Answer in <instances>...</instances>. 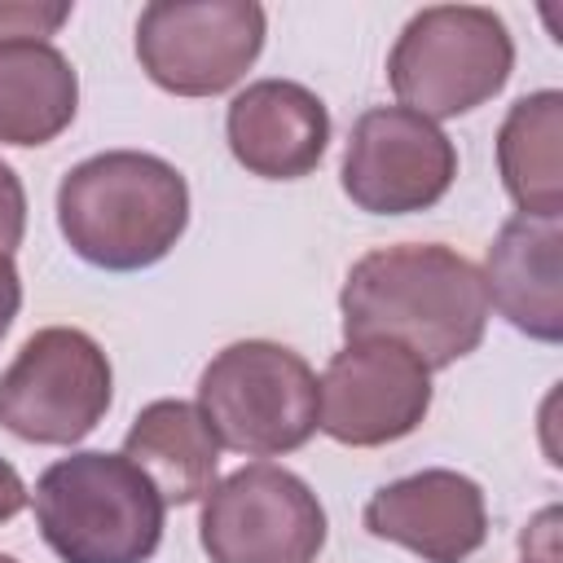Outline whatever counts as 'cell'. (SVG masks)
I'll return each instance as SVG.
<instances>
[{"instance_id":"1","label":"cell","mask_w":563,"mask_h":563,"mask_svg":"<svg viewBox=\"0 0 563 563\" xmlns=\"http://www.w3.org/2000/svg\"><path fill=\"white\" fill-rule=\"evenodd\" d=\"M343 339H387L409 347L427 369H444L479 347L488 290L479 268L440 242L369 251L352 264L343 295Z\"/></svg>"},{"instance_id":"2","label":"cell","mask_w":563,"mask_h":563,"mask_svg":"<svg viewBox=\"0 0 563 563\" xmlns=\"http://www.w3.org/2000/svg\"><path fill=\"white\" fill-rule=\"evenodd\" d=\"M57 224L79 260L110 273H136L180 242L189 224V185L158 154H92L62 176Z\"/></svg>"},{"instance_id":"3","label":"cell","mask_w":563,"mask_h":563,"mask_svg":"<svg viewBox=\"0 0 563 563\" xmlns=\"http://www.w3.org/2000/svg\"><path fill=\"white\" fill-rule=\"evenodd\" d=\"M163 510L123 453H70L35 484V519L62 563H145L163 541Z\"/></svg>"},{"instance_id":"4","label":"cell","mask_w":563,"mask_h":563,"mask_svg":"<svg viewBox=\"0 0 563 563\" xmlns=\"http://www.w3.org/2000/svg\"><path fill=\"white\" fill-rule=\"evenodd\" d=\"M198 413L220 449L277 457L317 431L312 365L268 339H242L211 356L198 378Z\"/></svg>"},{"instance_id":"5","label":"cell","mask_w":563,"mask_h":563,"mask_svg":"<svg viewBox=\"0 0 563 563\" xmlns=\"http://www.w3.org/2000/svg\"><path fill=\"white\" fill-rule=\"evenodd\" d=\"M515 66L506 22L479 4H431L400 31L387 79L405 110L422 119H457L501 92Z\"/></svg>"},{"instance_id":"6","label":"cell","mask_w":563,"mask_h":563,"mask_svg":"<svg viewBox=\"0 0 563 563\" xmlns=\"http://www.w3.org/2000/svg\"><path fill=\"white\" fill-rule=\"evenodd\" d=\"M110 361L84 330H35L0 374V427L31 444H75L110 409Z\"/></svg>"},{"instance_id":"7","label":"cell","mask_w":563,"mask_h":563,"mask_svg":"<svg viewBox=\"0 0 563 563\" xmlns=\"http://www.w3.org/2000/svg\"><path fill=\"white\" fill-rule=\"evenodd\" d=\"M198 537L211 563H317L325 510L295 471L251 462L211 484Z\"/></svg>"},{"instance_id":"8","label":"cell","mask_w":563,"mask_h":563,"mask_svg":"<svg viewBox=\"0 0 563 563\" xmlns=\"http://www.w3.org/2000/svg\"><path fill=\"white\" fill-rule=\"evenodd\" d=\"M260 48L264 9L255 0H154L136 18L141 70L176 97L233 88Z\"/></svg>"},{"instance_id":"9","label":"cell","mask_w":563,"mask_h":563,"mask_svg":"<svg viewBox=\"0 0 563 563\" xmlns=\"http://www.w3.org/2000/svg\"><path fill=\"white\" fill-rule=\"evenodd\" d=\"M431 409V369L400 343L356 339L317 383V427L347 449L405 440Z\"/></svg>"},{"instance_id":"10","label":"cell","mask_w":563,"mask_h":563,"mask_svg":"<svg viewBox=\"0 0 563 563\" xmlns=\"http://www.w3.org/2000/svg\"><path fill=\"white\" fill-rule=\"evenodd\" d=\"M457 176L453 141L405 106H374L352 123L343 150V194L369 216L435 207Z\"/></svg>"},{"instance_id":"11","label":"cell","mask_w":563,"mask_h":563,"mask_svg":"<svg viewBox=\"0 0 563 563\" xmlns=\"http://www.w3.org/2000/svg\"><path fill=\"white\" fill-rule=\"evenodd\" d=\"M365 528L378 541L413 550L422 563H466L488 537V510L475 479L418 471L365 501Z\"/></svg>"},{"instance_id":"12","label":"cell","mask_w":563,"mask_h":563,"mask_svg":"<svg viewBox=\"0 0 563 563\" xmlns=\"http://www.w3.org/2000/svg\"><path fill=\"white\" fill-rule=\"evenodd\" d=\"M229 150L233 158L264 180H299L308 176L330 141V114L317 92L290 79L246 84L229 101Z\"/></svg>"},{"instance_id":"13","label":"cell","mask_w":563,"mask_h":563,"mask_svg":"<svg viewBox=\"0 0 563 563\" xmlns=\"http://www.w3.org/2000/svg\"><path fill=\"white\" fill-rule=\"evenodd\" d=\"M563 229L559 220L510 216L488 246L484 290L488 303L528 339L559 343L563 339V268H559Z\"/></svg>"},{"instance_id":"14","label":"cell","mask_w":563,"mask_h":563,"mask_svg":"<svg viewBox=\"0 0 563 563\" xmlns=\"http://www.w3.org/2000/svg\"><path fill=\"white\" fill-rule=\"evenodd\" d=\"M123 457L158 488L163 506H189L211 493L220 444L202 422L198 405L154 400L136 413L123 435Z\"/></svg>"},{"instance_id":"15","label":"cell","mask_w":563,"mask_h":563,"mask_svg":"<svg viewBox=\"0 0 563 563\" xmlns=\"http://www.w3.org/2000/svg\"><path fill=\"white\" fill-rule=\"evenodd\" d=\"M79 106L75 66L44 40L0 44V141L48 145L70 128Z\"/></svg>"},{"instance_id":"16","label":"cell","mask_w":563,"mask_h":563,"mask_svg":"<svg viewBox=\"0 0 563 563\" xmlns=\"http://www.w3.org/2000/svg\"><path fill=\"white\" fill-rule=\"evenodd\" d=\"M563 97L554 88L519 97L497 132V167L519 216L559 220L563 211Z\"/></svg>"},{"instance_id":"17","label":"cell","mask_w":563,"mask_h":563,"mask_svg":"<svg viewBox=\"0 0 563 563\" xmlns=\"http://www.w3.org/2000/svg\"><path fill=\"white\" fill-rule=\"evenodd\" d=\"M66 18H70V4L0 0V44H22V40L44 44V35H53Z\"/></svg>"},{"instance_id":"18","label":"cell","mask_w":563,"mask_h":563,"mask_svg":"<svg viewBox=\"0 0 563 563\" xmlns=\"http://www.w3.org/2000/svg\"><path fill=\"white\" fill-rule=\"evenodd\" d=\"M22 233H26V194L13 167L0 158V251L9 255L22 242Z\"/></svg>"},{"instance_id":"19","label":"cell","mask_w":563,"mask_h":563,"mask_svg":"<svg viewBox=\"0 0 563 563\" xmlns=\"http://www.w3.org/2000/svg\"><path fill=\"white\" fill-rule=\"evenodd\" d=\"M18 308H22V282H18L13 260L0 251V339L9 334V325H13Z\"/></svg>"},{"instance_id":"20","label":"cell","mask_w":563,"mask_h":563,"mask_svg":"<svg viewBox=\"0 0 563 563\" xmlns=\"http://www.w3.org/2000/svg\"><path fill=\"white\" fill-rule=\"evenodd\" d=\"M22 506H26V484H22V475L0 457V523L13 519Z\"/></svg>"},{"instance_id":"21","label":"cell","mask_w":563,"mask_h":563,"mask_svg":"<svg viewBox=\"0 0 563 563\" xmlns=\"http://www.w3.org/2000/svg\"><path fill=\"white\" fill-rule=\"evenodd\" d=\"M0 563H18V559H9V554H0Z\"/></svg>"},{"instance_id":"22","label":"cell","mask_w":563,"mask_h":563,"mask_svg":"<svg viewBox=\"0 0 563 563\" xmlns=\"http://www.w3.org/2000/svg\"><path fill=\"white\" fill-rule=\"evenodd\" d=\"M523 563H532V559H523Z\"/></svg>"}]
</instances>
